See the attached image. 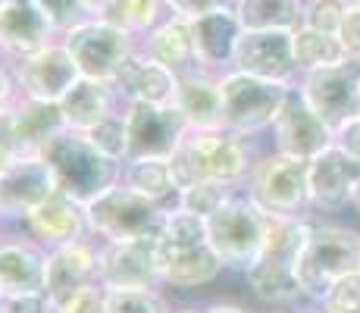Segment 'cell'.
Here are the masks:
<instances>
[{
	"label": "cell",
	"mask_w": 360,
	"mask_h": 313,
	"mask_svg": "<svg viewBox=\"0 0 360 313\" xmlns=\"http://www.w3.org/2000/svg\"><path fill=\"white\" fill-rule=\"evenodd\" d=\"M154 254L166 295H198L226 276L223 260L207 238V222L195 213H166L160 232L154 235Z\"/></svg>",
	"instance_id": "6da1fadb"
},
{
	"label": "cell",
	"mask_w": 360,
	"mask_h": 313,
	"mask_svg": "<svg viewBox=\"0 0 360 313\" xmlns=\"http://www.w3.org/2000/svg\"><path fill=\"white\" fill-rule=\"evenodd\" d=\"M310 222L304 217H269L266 238L254 260V267L248 269L245 279L251 298L260 307H297L307 304L297 285V257L304 250V241L310 235Z\"/></svg>",
	"instance_id": "7a4b0ae2"
},
{
	"label": "cell",
	"mask_w": 360,
	"mask_h": 313,
	"mask_svg": "<svg viewBox=\"0 0 360 313\" xmlns=\"http://www.w3.org/2000/svg\"><path fill=\"white\" fill-rule=\"evenodd\" d=\"M260 151L263 148L257 144V138H241L229 129L188 132L182 148L169 157V170L179 191L200 179L223 185H245Z\"/></svg>",
	"instance_id": "3957f363"
},
{
	"label": "cell",
	"mask_w": 360,
	"mask_h": 313,
	"mask_svg": "<svg viewBox=\"0 0 360 313\" xmlns=\"http://www.w3.org/2000/svg\"><path fill=\"white\" fill-rule=\"evenodd\" d=\"M295 273L304 301L320 304L338 279L360 273V232L338 222H310Z\"/></svg>",
	"instance_id": "277c9868"
},
{
	"label": "cell",
	"mask_w": 360,
	"mask_h": 313,
	"mask_svg": "<svg viewBox=\"0 0 360 313\" xmlns=\"http://www.w3.org/2000/svg\"><path fill=\"white\" fill-rule=\"evenodd\" d=\"M41 157L51 166L60 191H66L69 198L82 200V204L94 200L110 185L120 182L122 176V163L103 157L85 138V132L75 129H66L57 138H51L44 144V151H41Z\"/></svg>",
	"instance_id": "5b68a950"
},
{
	"label": "cell",
	"mask_w": 360,
	"mask_h": 313,
	"mask_svg": "<svg viewBox=\"0 0 360 313\" xmlns=\"http://www.w3.org/2000/svg\"><path fill=\"white\" fill-rule=\"evenodd\" d=\"M207 222V238H210L217 257L223 260L226 273L245 276L257 260L263 238H266L269 217L254 204V198L245 191V185L219 207Z\"/></svg>",
	"instance_id": "8992f818"
},
{
	"label": "cell",
	"mask_w": 360,
	"mask_h": 313,
	"mask_svg": "<svg viewBox=\"0 0 360 313\" xmlns=\"http://www.w3.org/2000/svg\"><path fill=\"white\" fill-rule=\"evenodd\" d=\"M292 85L285 82H266L257 75L229 72L219 75V94H223V129L235 132L241 138L269 135L276 116L285 107V97Z\"/></svg>",
	"instance_id": "52a82bcc"
},
{
	"label": "cell",
	"mask_w": 360,
	"mask_h": 313,
	"mask_svg": "<svg viewBox=\"0 0 360 313\" xmlns=\"http://www.w3.org/2000/svg\"><path fill=\"white\" fill-rule=\"evenodd\" d=\"M85 217L91 238H98L101 245H116V241L154 238L166 219V210L131 191L129 185L116 182L94 200H88Z\"/></svg>",
	"instance_id": "ba28073f"
},
{
	"label": "cell",
	"mask_w": 360,
	"mask_h": 313,
	"mask_svg": "<svg viewBox=\"0 0 360 313\" xmlns=\"http://www.w3.org/2000/svg\"><path fill=\"white\" fill-rule=\"evenodd\" d=\"M307 163L273 148H263L245 191L254 198L266 217H310V185H307Z\"/></svg>",
	"instance_id": "9c48e42d"
},
{
	"label": "cell",
	"mask_w": 360,
	"mask_h": 313,
	"mask_svg": "<svg viewBox=\"0 0 360 313\" xmlns=\"http://www.w3.org/2000/svg\"><path fill=\"white\" fill-rule=\"evenodd\" d=\"M66 51L72 53L82 79L113 82L131 53L138 51V41L126 29H120L110 19H82L66 34H60Z\"/></svg>",
	"instance_id": "30bf717a"
},
{
	"label": "cell",
	"mask_w": 360,
	"mask_h": 313,
	"mask_svg": "<svg viewBox=\"0 0 360 313\" xmlns=\"http://www.w3.org/2000/svg\"><path fill=\"white\" fill-rule=\"evenodd\" d=\"M53 191L60 188L44 157H19L10 170L0 172V232H25V219Z\"/></svg>",
	"instance_id": "8fae6325"
},
{
	"label": "cell",
	"mask_w": 360,
	"mask_h": 313,
	"mask_svg": "<svg viewBox=\"0 0 360 313\" xmlns=\"http://www.w3.org/2000/svg\"><path fill=\"white\" fill-rule=\"evenodd\" d=\"M297 91L323 122L338 129L360 113V60L348 57L338 66L297 75Z\"/></svg>",
	"instance_id": "7c38bea8"
},
{
	"label": "cell",
	"mask_w": 360,
	"mask_h": 313,
	"mask_svg": "<svg viewBox=\"0 0 360 313\" xmlns=\"http://www.w3.org/2000/svg\"><path fill=\"white\" fill-rule=\"evenodd\" d=\"M10 66L16 75L19 94L47 103H60L82 79L79 66H75L63 41H53V44L41 47L22 60H10Z\"/></svg>",
	"instance_id": "4fadbf2b"
},
{
	"label": "cell",
	"mask_w": 360,
	"mask_h": 313,
	"mask_svg": "<svg viewBox=\"0 0 360 313\" xmlns=\"http://www.w3.org/2000/svg\"><path fill=\"white\" fill-rule=\"evenodd\" d=\"M126 125H129V160L157 157L169 160L182 148L185 135H188V122L176 110L157 107V103H126Z\"/></svg>",
	"instance_id": "5bb4252c"
},
{
	"label": "cell",
	"mask_w": 360,
	"mask_h": 313,
	"mask_svg": "<svg viewBox=\"0 0 360 313\" xmlns=\"http://www.w3.org/2000/svg\"><path fill=\"white\" fill-rule=\"evenodd\" d=\"M269 138H273L269 148L279 151V154L314 160L335 141V129L323 122L310 110V103L304 101V94L297 91V85H292V91L285 97V107H282V113L276 116L273 129H269Z\"/></svg>",
	"instance_id": "9a60e30c"
},
{
	"label": "cell",
	"mask_w": 360,
	"mask_h": 313,
	"mask_svg": "<svg viewBox=\"0 0 360 313\" xmlns=\"http://www.w3.org/2000/svg\"><path fill=\"white\" fill-rule=\"evenodd\" d=\"M232 69L266 82L295 85V32H245L238 38V47H235Z\"/></svg>",
	"instance_id": "2e32d148"
},
{
	"label": "cell",
	"mask_w": 360,
	"mask_h": 313,
	"mask_svg": "<svg viewBox=\"0 0 360 313\" xmlns=\"http://www.w3.org/2000/svg\"><path fill=\"white\" fill-rule=\"evenodd\" d=\"M98 263H101V241L98 238H79L69 245L47 250V282L44 295L53 304V310L63 307L75 291L98 282Z\"/></svg>",
	"instance_id": "e0dca14e"
},
{
	"label": "cell",
	"mask_w": 360,
	"mask_h": 313,
	"mask_svg": "<svg viewBox=\"0 0 360 313\" xmlns=\"http://www.w3.org/2000/svg\"><path fill=\"white\" fill-rule=\"evenodd\" d=\"M47 248L25 232H0V295H44Z\"/></svg>",
	"instance_id": "ac0fdd59"
},
{
	"label": "cell",
	"mask_w": 360,
	"mask_h": 313,
	"mask_svg": "<svg viewBox=\"0 0 360 313\" xmlns=\"http://www.w3.org/2000/svg\"><path fill=\"white\" fill-rule=\"evenodd\" d=\"M357 182H360V160H354L348 151H342L335 141L307 163L310 207L316 213L348 207Z\"/></svg>",
	"instance_id": "d6986e66"
},
{
	"label": "cell",
	"mask_w": 360,
	"mask_h": 313,
	"mask_svg": "<svg viewBox=\"0 0 360 313\" xmlns=\"http://www.w3.org/2000/svg\"><path fill=\"white\" fill-rule=\"evenodd\" d=\"M98 282L103 288H160L154 238L101 245Z\"/></svg>",
	"instance_id": "ffe728a7"
},
{
	"label": "cell",
	"mask_w": 360,
	"mask_h": 313,
	"mask_svg": "<svg viewBox=\"0 0 360 313\" xmlns=\"http://www.w3.org/2000/svg\"><path fill=\"white\" fill-rule=\"evenodd\" d=\"M116 97L126 103H157V107H169L176 103L179 91V75L172 69H166L163 63L150 60L148 53L138 47L131 57L122 63V69L116 72V79L110 82Z\"/></svg>",
	"instance_id": "44dd1931"
},
{
	"label": "cell",
	"mask_w": 360,
	"mask_h": 313,
	"mask_svg": "<svg viewBox=\"0 0 360 313\" xmlns=\"http://www.w3.org/2000/svg\"><path fill=\"white\" fill-rule=\"evenodd\" d=\"M245 25L235 10H213L191 19V38H195V63L200 72L223 75L232 69V57Z\"/></svg>",
	"instance_id": "7402d4cb"
},
{
	"label": "cell",
	"mask_w": 360,
	"mask_h": 313,
	"mask_svg": "<svg viewBox=\"0 0 360 313\" xmlns=\"http://www.w3.org/2000/svg\"><path fill=\"white\" fill-rule=\"evenodd\" d=\"M25 235L34 238L41 248H60L69 241L88 238V217L85 204L69 198L66 191H53L38 210L25 219Z\"/></svg>",
	"instance_id": "603a6c76"
},
{
	"label": "cell",
	"mask_w": 360,
	"mask_h": 313,
	"mask_svg": "<svg viewBox=\"0 0 360 313\" xmlns=\"http://www.w3.org/2000/svg\"><path fill=\"white\" fill-rule=\"evenodd\" d=\"M60 41L32 0H10L0 10V51L6 60H22L41 47Z\"/></svg>",
	"instance_id": "cb8c5ba5"
},
{
	"label": "cell",
	"mask_w": 360,
	"mask_h": 313,
	"mask_svg": "<svg viewBox=\"0 0 360 313\" xmlns=\"http://www.w3.org/2000/svg\"><path fill=\"white\" fill-rule=\"evenodd\" d=\"M176 110L188 122V132H213L223 129V94H219V75L191 72L179 75Z\"/></svg>",
	"instance_id": "d4e9b609"
},
{
	"label": "cell",
	"mask_w": 360,
	"mask_h": 313,
	"mask_svg": "<svg viewBox=\"0 0 360 313\" xmlns=\"http://www.w3.org/2000/svg\"><path fill=\"white\" fill-rule=\"evenodd\" d=\"M13 120V135L16 144L25 157L29 154H41L44 144L51 138H57L60 132H66L69 125L63 120V110L60 103H47V101H32V97H19L16 107L10 110Z\"/></svg>",
	"instance_id": "484cf974"
},
{
	"label": "cell",
	"mask_w": 360,
	"mask_h": 313,
	"mask_svg": "<svg viewBox=\"0 0 360 313\" xmlns=\"http://www.w3.org/2000/svg\"><path fill=\"white\" fill-rule=\"evenodd\" d=\"M138 47H141L150 60H157V63H163L166 69H172L176 75H185V72H191V69H198L195 38H191V19L176 16V13H172L157 32H150Z\"/></svg>",
	"instance_id": "4316f807"
},
{
	"label": "cell",
	"mask_w": 360,
	"mask_h": 313,
	"mask_svg": "<svg viewBox=\"0 0 360 313\" xmlns=\"http://www.w3.org/2000/svg\"><path fill=\"white\" fill-rule=\"evenodd\" d=\"M120 107L122 101L116 97L113 85L110 82H94V79H79V85L60 101L63 120L75 132H88L91 125H98L103 116H110Z\"/></svg>",
	"instance_id": "83f0119b"
},
{
	"label": "cell",
	"mask_w": 360,
	"mask_h": 313,
	"mask_svg": "<svg viewBox=\"0 0 360 313\" xmlns=\"http://www.w3.org/2000/svg\"><path fill=\"white\" fill-rule=\"evenodd\" d=\"M120 182L129 185L131 191H138L141 198L154 200L166 213H172L179 207V188H176V179H172L169 160H157V157L126 160Z\"/></svg>",
	"instance_id": "f1b7e54d"
},
{
	"label": "cell",
	"mask_w": 360,
	"mask_h": 313,
	"mask_svg": "<svg viewBox=\"0 0 360 313\" xmlns=\"http://www.w3.org/2000/svg\"><path fill=\"white\" fill-rule=\"evenodd\" d=\"M235 16L245 32H295L304 25V0H238Z\"/></svg>",
	"instance_id": "f546056e"
},
{
	"label": "cell",
	"mask_w": 360,
	"mask_h": 313,
	"mask_svg": "<svg viewBox=\"0 0 360 313\" xmlns=\"http://www.w3.org/2000/svg\"><path fill=\"white\" fill-rule=\"evenodd\" d=\"M348 60V51L338 41V34L329 32H316V29H295V63H297V75L314 72V69H326L338 66Z\"/></svg>",
	"instance_id": "4dcf8cb0"
},
{
	"label": "cell",
	"mask_w": 360,
	"mask_h": 313,
	"mask_svg": "<svg viewBox=\"0 0 360 313\" xmlns=\"http://www.w3.org/2000/svg\"><path fill=\"white\" fill-rule=\"evenodd\" d=\"M169 16H172L169 0H120L103 19H110V23H116L120 29H126L131 38L141 44V41L148 38L150 32L160 29Z\"/></svg>",
	"instance_id": "1f68e13d"
},
{
	"label": "cell",
	"mask_w": 360,
	"mask_h": 313,
	"mask_svg": "<svg viewBox=\"0 0 360 313\" xmlns=\"http://www.w3.org/2000/svg\"><path fill=\"white\" fill-rule=\"evenodd\" d=\"M241 185H223V182H210V179H200V182L188 185L179 191V207L176 210L185 213H195L200 219H210L226 200L238 191Z\"/></svg>",
	"instance_id": "d6a6232c"
},
{
	"label": "cell",
	"mask_w": 360,
	"mask_h": 313,
	"mask_svg": "<svg viewBox=\"0 0 360 313\" xmlns=\"http://www.w3.org/2000/svg\"><path fill=\"white\" fill-rule=\"evenodd\" d=\"M85 138L101 151L103 157L126 163L129 160V125H126V110H113L110 116H103L98 125L85 132Z\"/></svg>",
	"instance_id": "836d02e7"
},
{
	"label": "cell",
	"mask_w": 360,
	"mask_h": 313,
	"mask_svg": "<svg viewBox=\"0 0 360 313\" xmlns=\"http://www.w3.org/2000/svg\"><path fill=\"white\" fill-rule=\"evenodd\" d=\"M163 288H107V313H169Z\"/></svg>",
	"instance_id": "e575fe53"
},
{
	"label": "cell",
	"mask_w": 360,
	"mask_h": 313,
	"mask_svg": "<svg viewBox=\"0 0 360 313\" xmlns=\"http://www.w3.org/2000/svg\"><path fill=\"white\" fill-rule=\"evenodd\" d=\"M32 4L57 34H66L72 25H79L82 19H88L82 0H32Z\"/></svg>",
	"instance_id": "d590c367"
},
{
	"label": "cell",
	"mask_w": 360,
	"mask_h": 313,
	"mask_svg": "<svg viewBox=\"0 0 360 313\" xmlns=\"http://www.w3.org/2000/svg\"><path fill=\"white\" fill-rule=\"evenodd\" d=\"M345 10H348V0H304V25L316 32L338 34Z\"/></svg>",
	"instance_id": "8d00e7d4"
},
{
	"label": "cell",
	"mask_w": 360,
	"mask_h": 313,
	"mask_svg": "<svg viewBox=\"0 0 360 313\" xmlns=\"http://www.w3.org/2000/svg\"><path fill=\"white\" fill-rule=\"evenodd\" d=\"M316 307L320 313H360V273L338 279Z\"/></svg>",
	"instance_id": "74e56055"
},
{
	"label": "cell",
	"mask_w": 360,
	"mask_h": 313,
	"mask_svg": "<svg viewBox=\"0 0 360 313\" xmlns=\"http://www.w3.org/2000/svg\"><path fill=\"white\" fill-rule=\"evenodd\" d=\"M57 313H107V288L101 282L85 285L82 291H75L72 298L57 307Z\"/></svg>",
	"instance_id": "f35d334b"
},
{
	"label": "cell",
	"mask_w": 360,
	"mask_h": 313,
	"mask_svg": "<svg viewBox=\"0 0 360 313\" xmlns=\"http://www.w3.org/2000/svg\"><path fill=\"white\" fill-rule=\"evenodd\" d=\"M338 41L345 44L348 57L360 60V4H351V0H348L345 19H342V25H338Z\"/></svg>",
	"instance_id": "ab89813d"
},
{
	"label": "cell",
	"mask_w": 360,
	"mask_h": 313,
	"mask_svg": "<svg viewBox=\"0 0 360 313\" xmlns=\"http://www.w3.org/2000/svg\"><path fill=\"white\" fill-rule=\"evenodd\" d=\"M235 4H238V0H169V10L176 13V16L198 19L213 10H235Z\"/></svg>",
	"instance_id": "60d3db41"
},
{
	"label": "cell",
	"mask_w": 360,
	"mask_h": 313,
	"mask_svg": "<svg viewBox=\"0 0 360 313\" xmlns=\"http://www.w3.org/2000/svg\"><path fill=\"white\" fill-rule=\"evenodd\" d=\"M19 157H25L16 144V135H13V120H10V110L0 113V172L10 170Z\"/></svg>",
	"instance_id": "b9f144b4"
},
{
	"label": "cell",
	"mask_w": 360,
	"mask_h": 313,
	"mask_svg": "<svg viewBox=\"0 0 360 313\" xmlns=\"http://www.w3.org/2000/svg\"><path fill=\"white\" fill-rule=\"evenodd\" d=\"M0 313H53V304L47 295H22V298H4Z\"/></svg>",
	"instance_id": "7bdbcfd3"
},
{
	"label": "cell",
	"mask_w": 360,
	"mask_h": 313,
	"mask_svg": "<svg viewBox=\"0 0 360 313\" xmlns=\"http://www.w3.org/2000/svg\"><path fill=\"white\" fill-rule=\"evenodd\" d=\"M335 144L342 151H348L354 160H360V113L351 116L348 122H342L335 129Z\"/></svg>",
	"instance_id": "ee69618b"
},
{
	"label": "cell",
	"mask_w": 360,
	"mask_h": 313,
	"mask_svg": "<svg viewBox=\"0 0 360 313\" xmlns=\"http://www.w3.org/2000/svg\"><path fill=\"white\" fill-rule=\"evenodd\" d=\"M19 97L22 94H19L16 75H13V66H10V60H6V63H0V113L16 107Z\"/></svg>",
	"instance_id": "f6af8a7d"
},
{
	"label": "cell",
	"mask_w": 360,
	"mask_h": 313,
	"mask_svg": "<svg viewBox=\"0 0 360 313\" xmlns=\"http://www.w3.org/2000/svg\"><path fill=\"white\" fill-rule=\"evenodd\" d=\"M198 307H200V313H254V310H248L245 304L229 301V298H210V301L198 304Z\"/></svg>",
	"instance_id": "bcb514c9"
},
{
	"label": "cell",
	"mask_w": 360,
	"mask_h": 313,
	"mask_svg": "<svg viewBox=\"0 0 360 313\" xmlns=\"http://www.w3.org/2000/svg\"><path fill=\"white\" fill-rule=\"evenodd\" d=\"M116 4H120V0H82V6H85V16H91V19H103Z\"/></svg>",
	"instance_id": "7dc6e473"
},
{
	"label": "cell",
	"mask_w": 360,
	"mask_h": 313,
	"mask_svg": "<svg viewBox=\"0 0 360 313\" xmlns=\"http://www.w3.org/2000/svg\"><path fill=\"white\" fill-rule=\"evenodd\" d=\"M169 313H200L198 304H179V307H169Z\"/></svg>",
	"instance_id": "c3c4849f"
},
{
	"label": "cell",
	"mask_w": 360,
	"mask_h": 313,
	"mask_svg": "<svg viewBox=\"0 0 360 313\" xmlns=\"http://www.w3.org/2000/svg\"><path fill=\"white\" fill-rule=\"evenodd\" d=\"M351 207H354V213L360 217V182H357V188H354V194H351Z\"/></svg>",
	"instance_id": "681fc988"
},
{
	"label": "cell",
	"mask_w": 360,
	"mask_h": 313,
	"mask_svg": "<svg viewBox=\"0 0 360 313\" xmlns=\"http://www.w3.org/2000/svg\"><path fill=\"white\" fill-rule=\"evenodd\" d=\"M6 4H10V0H0V10H4V6H6Z\"/></svg>",
	"instance_id": "f907efd6"
},
{
	"label": "cell",
	"mask_w": 360,
	"mask_h": 313,
	"mask_svg": "<svg viewBox=\"0 0 360 313\" xmlns=\"http://www.w3.org/2000/svg\"><path fill=\"white\" fill-rule=\"evenodd\" d=\"M0 63H6V57H4V51H0Z\"/></svg>",
	"instance_id": "816d5d0a"
},
{
	"label": "cell",
	"mask_w": 360,
	"mask_h": 313,
	"mask_svg": "<svg viewBox=\"0 0 360 313\" xmlns=\"http://www.w3.org/2000/svg\"><path fill=\"white\" fill-rule=\"evenodd\" d=\"M307 313H320V310H307Z\"/></svg>",
	"instance_id": "f5cc1de1"
},
{
	"label": "cell",
	"mask_w": 360,
	"mask_h": 313,
	"mask_svg": "<svg viewBox=\"0 0 360 313\" xmlns=\"http://www.w3.org/2000/svg\"><path fill=\"white\" fill-rule=\"evenodd\" d=\"M351 4H360V0H351Z\"/></svg>",
	"instance_id": "db71d44e"
},
{
	"label": "cell",
	"mask_w": 360,
	"mask_h": 313,
	"mask_svg": "<svg viewBox=\"0 0 360 313\" xmlns=\"http://www.w3.org/2000/svg\"><path fill=\"white\" fill-rule=\"evenodd\" d=\"M53 313H57V310H53Z\"/></svg>",
	"instance_id": "11a10c76"
}]
</instances>
